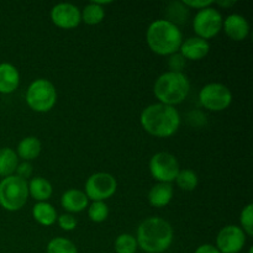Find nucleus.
<instances>
[{
    "label": "nucleus",
    "mask_w": 253,
    "mask_h": 253,
    "mask_svg": "<svg viewBox=\"0 0 253 253\" xmlns=\"http://www.w3.org/2000/svg\"><path fill=\"white\" fill-rule=\"evenodd\" d=\"M194 253H220V251L214 246V245L204 244L200 245V246L195 250Z\"/></svg>",
    "instance_id": "473e14b6"
},
{
    "label": "nucleus",
    "mask_w": 253,
    "mask_h": 253,
    "mask_svg": "<svg viewBox=\"0 0 253 253\" xmlns=\"http://www.w3.org/2000/svg\"><path fill=\"white\" fill-rule=\"evenodd\" d=\"M222 29L227 37L232 41H244L250 34V24L245 16L240 14H231L222 22Z\"/></svg>",
    "instance_id": "ddd939ff"
},
{
    "label": "nucleus",
    "mask_w": 253,
    "mask_h": 253,
    "mask_svg": "<svg viewBox=\"0 0 253 253\" xmlns=\"http://www.w3.org/2000/svg\"><path fill=\"white\" fill-rule=\"evenodd\" d=\"M47 253H78L76 245L64 237H54L46 247Z\"/></svg>",
    "instance_id": "a878e982"
},
{
    "label": "nucleus",
    "mask_w": 253,
    "mask_h": 253,
    "mask_svg": "<svg viewBox=\"0 0 253 253\" xmlns=\"http://www.w3.org/2000/svg\"><path fill=\"white\" fill-rule=\"evenodd\" d=\"M183 4L188 7V9H195V10H203L207 7L212 6L214 1L212 0H183Z\"/></svg>",
    "instance_id": "7c9ffc66"
},
{
    "label": "nucleus",
    "mask_w": 253,
    "mask_h": 253,
    "mask_svg": "<svg viewBox=\"0 0 253 253\" xmlns=\"http://www.w3.org/2000/svg\"><path fill=\"white\" fill-rule=\"evenodd\" d=\"M19 166V157L16 152L10 147L0 148V175L9 177L12 175Z\"/></svg>",
    "instance_id": "412c9836"
},
{
    "label": "nucleus",
    "mask_w": 253,
    "mask_h": 253,
    "mask_svg": "<svg viewBox=\"0 0 253 253\" xmlns=\"http://www.w3.org/2000/svg\"><path fill=\"white\" fill-rule=\"evenodd\" d=\"M222 15L215 7L209 6L207 9L199 10L193 20V29L197 37L203 40H210L219 35L222 30Z\"/></svg>",
    "instance_id": "9d476101"
},
{
    "label": "nucleus",
    "mask_w": 253,
    "mask_h": 253,
    "mask_svg": "<svg viewBox=\"0 0 253 253\" xmlns=\"http://www.w3.org/2000/svg\"><path fill=\"white\" fill-rule=\"evenodd\" d=\"M173 193L174 190H173L172 184L157 183L148 192V203L153 208H158V209L165 208L172 202Z\"/></svg>",
    "instance_id": "f3484780"
},
{
    "label": "nucleus",
    "mask_w": 253,
    "mask_h": 253,
    "mask_svg": "<svg viewBox=\"0 0 253 253\" xmlns=\"http://www.w3.org/2000/svg\"><path fill=\"white\" fill-rule=\"evenodd\" d=\"M118 189V182L110 173L98 172L91 174L85 182L86 198L93 202H105L113 197Z\"/></svg>",
    "instance_id": "1a4fd4ad"
},
{
    "label": "nucleus",
    "mask_w": 253,
    "mask_h": 253,
    "mask_svg": "<svg viewBox=\"0 0 253 253\" xmlns=\"http://www.w3.org/2000/svg\"><path fill=\"white\" fill-rule=\"evenodd\" d=\"M115 253H136L138 250L136 237L131 234L119 235L114 242Z\"/></svg>",
    "instance_id": "393cba45"
},
{
    "label": "nucleus",
    "mask_w": 253,
    "mask_h": 253,
    "mask_svg": "<svg viewBox=\"0 0 253 253\" xmlns=\"http://www.w3.org/2000/svg\"><path fill=\"white\" fill-rule=\"evenodd\" d=\"M246 234L236 225L222 227L216 236V249L220 253H240L246 245Z\"/></svg>",
    "instance_id": "9b49d317"
},
{
    "label": "nucleus",
    "mask_w": 253,
    "mask_h": 253,
    "mask_svg": "<svg viewBox=\"0 0 253 253\" xmlns=\"http://www.w3.org/2000/svg\"><path fill=\"white\" fill-rule=\"evenodd\" d=\"M41 150V141L36 136H27L20 141L15 152H16L19 160L21 158L24 162H31L39 157Z\"/></svg>",
    "instance_id": "a211bd4d"
},
{
    "label": "nucleus",
    "mask_w": 253,
    "mask_h": 253,
    "mask_svg": "<svg viewBox=\"0 0 253 253\" xmlns=\"http://www.w3.org/2000/svg\"><path fill=\"white\" fill-rule=\"evenodd\" d=\"M187 59L177 52L174 54H170L168 58V67H169V72H177V73H183V69L187 66Z\"/></svg>",
    "instance_id": "c85d7f7f"
},
{
    "label": "nucleus",
    "mask_w": 253,
    "mask_h": 253,
    "mask_svg": "<svg viewBox=\"0 0 253 253\" xmlns=\"http://www.w3.org/2000/svg\"><path fill=\"white\" fill-rule=\"evenodd\" d=\"M146 41L153 53L158 56H170L179 52L183 35L179 26L165 19L151 22L146 31Z\"/></svg>",
    "instance_id": "7ed1b4c3"
},
{
    "label": "nucleus",
    "mask_w": 253,
    "mask_h": 253,
    "mask_svg": "<svg viewBox=\"0 0 253 253\" xmlns=\"http://www.w3.org/2000/svg\"><path fill=\"white\" fill-rule=\"evenodd\" d=\"M189 17V9L183 4V1H172L166 7V19L175 26L185 24Z\"/></svg>",
    "instance_id": "4be33fe9"
},
{
    "label": "nucleus",
    "mask_w": 253,
    "mask_h": 253,
    "mask_svg": "<svg viewBox=\"0 0 253 253\" xmlns=\"http://www.w3.org/2000/svg\"><path fill=\"white\" fill-rule=\"evenodd\" d=\"M27 185H29V197L34 198L39 203L47 202L53 193L52 184L43 177L32 178Z\"/></svg>",
    "instance_id": "6ab92c4d"
},
{
    "label": "nucleus",
    "mask_w": 253,
    "mask_h": 253,
    "mask_svg": "<svg viewBox=\"0 0 253 253\" xmlns=\"http://www.w3.org/2000/svg\"><path fill=\"white\" fill-rule=\"evenodd\" d=\"M29 199L27 180L12 174L0 182V207L7 211L22 209Z\"/></svg>",
    "instance_id": "39448f33"
},
{
    "label": "nucleus",
    "mask_w": 253,
    "mask_h": 253,
    "mask_svg": "<svg viewBox=\"0 0 253 253\" xmlns=\"http://www.w3.org/2000/svg\"><path fill=\"white\" fill-rule=\"evenodd\" d=\"M32 216H34L35 221L41 225V226H52L57 221L58 215H57L53 205L47 202H42L34 205Z\"/></svg>",
    "instance_id": "aec40b11"
},
{
    "label": "nucleus",
    "mask_w": 253,
    "mask_h": 253,
    "mask_svg": "<svg viewBox=\"0 0 253 253\" xmlns=\"http://www.w3.org/2000/svg\"><path fill=\"white\" fill-rule=\"evenodd\" d=\"M89 199L85 193L79 189H68L62 194L61 205L69 214L82 212L88 208Z\"/></svg>",
    "instance_id": "2eb2a0df"
},
{
    "label": "nucleus",
    "mask_w": 253,
    "mask_h": 253,
    "mask_svg": "<svg viewBox=\"0 0 253 253\" xmlns=\"http://www.w3.org/2000/svg\"><path fill=\"white\" fill-rule=\"evenodd\" d=\"M15 173H16L15 175H17V177H20V178H22V179L27 180L30 177H31V174H32V165L30 162L19 163V166H17Z\"/></svg>",
    "instance_id": "2f4dec72"
},
{
    "label": "nucleus",
    "mask_w": 253,
    "mask_h": 253,
    "mask_svg": "<svg viewBox=\"0 0 253 253\" xmlns=\"http://www.w3.org/2000/svg\"><path fill=\"white\" fill-rule=\"evenodd\" d=\"M190 82L184 73L165 72L161 74L153 85V94L158 103L175 106L183 103L189 95Z\"/></svg>",
    "instance_id": "20e7f679"
},
{
    "label": "nucleus",
    "mask_w": 253,
    "mask_h": 253,
    "mask_svg": "<svg viewBox=\"0 0 253 253\" xmlns=\"http://www.w3.org/2000/svg\"><path fill=\"white\" fill-rule=\"evenodd\" d=\"M214 4H217L219 6H222V7H230V6H234V5L236 4V1H234V0H230V1L224 0V1H214Z\"/></svg>",
    "instance_id": "72a5a7b5"
},
{
    "label": "nucleus",
    "mask_w": 253,
    "mask_h": 253,
    "mask_svg": "<svg viewBox=\"0 0 253 253\" xmlns=\"http://www.w3.org/2000/svg\"><path fill=\"white\" fill-rule=\"evenodd\" d=\"M210 52V43L207 40L200 37H189L183 40L180 44L179 53L184 57L187 61H200L205 58Z\"/></svg>",
    "instance_id": "4468645a"
},
{
    "label": "nucleus",
    "mask_w": 253,
    "mask_h": 253,
    "mask_svg": "<svg viewBox=\"0 0 253 253\" xmlns=\"http://www.w3.org/2000/svg\"><path fill=\"white\" fill-rule=\"evenodd\" d=\"M143 130L150 135L167 138L174 135L180 126V115L174 106L156 103L146 106L140 115Z\"/></svg>",
    "instance_id": "f03ea898"
},
{
    "label": "nucleus",
    "mask_w": 253,
    "mask_h": 253,
    "mask_svg": "<svg viewBox=\"0 0 253 253\" xmlns=\"http://www.w3.org/2000/svg\"><path fill=\"white\" fill-rule=\"evenodd\" d=\"M51 21L59 29H76L82 22L81 10L71 2H59L52 7Z\"/></svg>",
    "instance_id": "f8f14e48"
},
{
    "label": "nucleus",
    "mask_w": 253,
    "mask_h": 253,
    "mask_svg": "<svg viewBox=\"0 0 253 253\" xmlns=\"http://www.w3.org/2000/svg\"><path fill=\"white\" fill-rule=\"evenodd\" d=\"M249 253H253V247H250V250H249Z\"/></svg>",
    "instance_id": "f704fd0d"
},
{
    "label": "nucleus",
    "mask_w": 253,
    "mask_h": 253,
    "mask_svg": "<svg viewBox=\"0 0 253 253\" xmlns=\"http://www.w3.org/2000/svg\"><path fill=\"white\" fill-rule=\"evenodd\" d=\"M150 173L153 179L158 183L174 182L179 173V162L174 155L169 152H158L153 155L150 160Z\"/></svg>",
    "instance_id": "6e6552de"
},
{
    "label": "nucleus",
    "mask_w": 253,
    "mask_h": 253,
    "mask_svg": "<svg viewBox=\"0 0 253 253\" xmlns=\"http://www.w3.org/2000/svg\"><path fill=\"white\" fill-rule=\"evenodd\" d=\"M240 224L246 236L253 235V204H247L240 214Z\"/></svg>",
    "instance_id": "cd10ccee"
},
{
    "label": "nucleus",
    "mask_w": 253,
    "mask_h": 253,
    "mask_svg": "<svg viewBox=\"0 0 253 253\" xmlns=\"http://www.w3.org/2000/svg\"><path fill=\"white\" fill-rule=\"evenodd\" d=\"M81 16L82 21L85 22L86 25L94 26V25H98L103 21L104 17H105V10L103 6L91 1L84 6V9L81 11Z\"/></svg>",
    "instance_id": "5701e85b"
},
{
    "label": "nucleus",
    "mask_w": 253,
    "mask_h": 253,
    "mask_svg": "<svg viewBox=\"0 0 253 253\" xmlns=\"http://www.w3.org/2000/svg\"><path fill=\"white\" fill-rule=\"evenodd\" d=\"M20 73L11 63H0V94H11L19 88Z\"/></svg>",
    "instance_id": "dca6fc26"
},
{
    "label": "nucleus",
    "mask_w": 253,
    "mask_h": 253,
    "mask_svg": "<svg viewBox=\"0 0 253 253\" xmlns=\"http://www.w3.org/2000/svg\"><path fill=\"white\" fill-rule=\"evenodd\" d=\"M88 216L96 224L104 222L109 216V207L105 202H93L88 208Z\"/></svg>",
    "instance_id": "bb28decb"
},
{
    "label": "nucleus",
    "mask_w": 253,
    "mask_h": 253,
    "mask_svg": "<svg viewBox=\"0 0 253 253\" xmlns=\"http://www.w3.org/2000/svg\"><path fill=\"white\" fill-rule=\"evenodd\" d=\"M174 182L184 192H193L199 184V178L194 170L180 169Z\"/></svg>",
    "instance_id": "b1692460"
},
{
    "label": "nucleus",
    "mask_w": 253,
    "mask_h": 253,
    "mask_svg": "<svg viewBox=\"0 0 253 253\" xmlns=\"http://www.w3.org/2000/svg\"><path fill=\"white\" fill-rule=\"evenodd\" d=\"M57 103L56 86L48 79L39 78L32 82L26 91V104L36 113H48Z\"/></svg>",
    "instance_id": "423d86ee"
},
{
    "label": "nucleus",
    "mask_w": 253,
    "mask_h": 253,
    "mask_svg": "<svg viewBox=\"0 0 253 253\" xmlns=\"http://www.w3.org/2000/svg\"><path fill=\"white\" fill-rule=\"evenodd\" d=\"M199 101L209 111H224L231 105L232 93L225 84L209 83L199 91Z\"/></svg>",
    "instance_id": "0eeeda50"
},
{
    "label": "nucleus",
    "mask_w": 253,
    "mask_h": 253,
    "mask_svg": "<svg viewBox=\"0 0 253 253\" xmlns=\"http://www.w3.org/2000/svg\"><path fill=\"white\" fill-rule=\"evenodd\" d=\"M57 222L64 231H73L78 225V221L72 214H62L61 216L57 217Z\"/></svg>",
    "instance_id": "c756f323"
},
{
    "label": "nucleus",
    "mask_w": 253,
    "mask_h": 253,
    "mask_svg": "<svg viewBox=\"0 0 253 253\" xmlns=\"http://www.w3.org/2000/svg\"><path fill=\"white\" fill-rule=\"evenodd\" d=\"M135 237L138 249L145 253H163L172 246L174 231L167 220L151 216L138 225Z\"/></svg>",
    "instance_id": "f257e3e1"
}]
</instances>
